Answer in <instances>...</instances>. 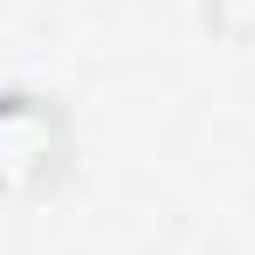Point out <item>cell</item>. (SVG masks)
Listing matches in <instances>:
<instances>
[{
	"mask_svg": "<svg viewBox=\"0 0 255 255\" xmlns=\"http://www.w3.org/2000/svg\"><path fill=\"white\" fill-rule=\"evenodd\" d=\"M200 28L228 48H249L255 42V0H200Z\"/></svg>",
	"mask_w": 255,
	"mask_h": 255,
	"instance_id": "7a4b0ae2",
	"label": "cell"
},
{
	"mask_svg": "<svg viewBox=\"0 0 255 255\" xmlns=\"http://www.w3.org/2000/svg\"><path fill=\"white\" fill-rule=\"evenodd\" d=\"M69 166V118L55 97L0 90V200H35Z\"/></svg>",
	"mask_w": 255,
	"mask_h": 255,
	"instance_id": "6da1fadb",
	"label": "cell"
}]
</instances>
